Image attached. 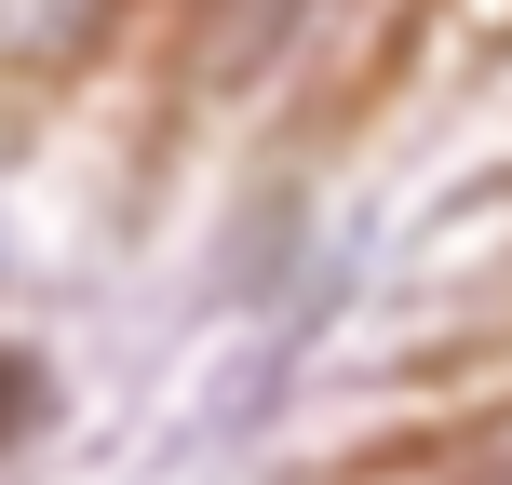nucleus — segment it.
Instances as JSON below:
<instances>
[{
  "label": "nucleus",
  "instance_id": "f257e3e1",
  "mask_svg": "<svg viewBox=\"0 0 512 485\" xmlns=\"http://www.w3.org/2000/svg\"><path fill=\"white\" fill-rule=\"evenodd\" d=\"M122 0H0V68H68Z\"/></svg>",
  "mask_w": 512,
  "mask_h": 485
},
{
  "label": "nucleus",
  "instance_id": "7ed1b4c3",
  "mask_svg": "<svg viewBox=\"0 0 512 485\" xmlns=\"http://www.w3.org/2000/svg\"><path fill=\"white\" fill-rule=\"evenodd\" d=\"M472 485H512V432H499V445H486V459H472Z\"/></svg>",
  "mask_w": 512,
  "mask_h": 485
},
{
  "label": "nucleus",
  "instance_id": "f03ea898",
  "mask_svg": "<svg viewBox=\"0 0 512 485\" xmlns=\"http://www.w3.org/2000/svg\"><path fill=\"white\" fill-rule=\"evenodd\" d=\"M283 27H297V0H203V68H216V81L270 68V54H283Z\"/></svg>",
  "mask_w": 512,
  "mask_h": 485
}]
</instances>
